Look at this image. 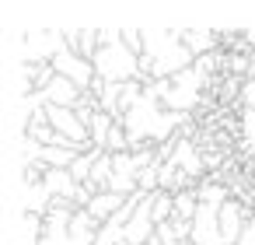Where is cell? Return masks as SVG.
Listing matches in <instances>:
<instances>
[{
  "instance_id": "obj_1",
  "label": "cell",
  "mask_w": 255,
  "mask_h": 245,
  "mask_svg": "<svg viewBox=\"0 0 255 245\" xmlns=\"http://www.w3.org/2000/svg\"><path fill=\"white\" fill-rule=\"evenodd\" d=\"M98 39H102V49L98 56L91 60L95 63V74L109 84H129L136 81L140 74V56H133L123 42V28H98Z\"/></svg>"
},
{
  "instance_id": "obj_2",
  "label": "cell",
  "mask_w": 255,
  "mask_h": 245,
  "mask_svg": "<svg viewBox=\"0 0 255 245\" xmlns=\"http://www.w3.org/2000/svg\"><path fill=\"white\" fill-rule=\"evenodd\" d=\"M53 67H56V74L70 77L81 91H88V88L95 84V77H98V74H95V63H91V60H84V56H77V53H70V49L56 53Z\"/></svg>"
},
{
  "instance_id": "obj_3",
  "label": "cell",
  "mask_w": 255,
  "mask_h": 245,
  "mask_svg": "<svg viewBox=\"0 0 255 245\" xmlns=\"http://www.w3.org/2000/svg\"><path fill=\"white\" fill-rule=\"evenodd\" d=\"M189 245H224V235H220V207H210V203L199 207V214L192 221Z\"/></svg>"
},
{
  "instance_id": "obj_4",
  "label": "cell",
  "mask_w": 255,
  "mask_h": 245,
  "mask_svg": "<svg viewBox=\"0 0 255 245\" xmlns=\"http://www.w3.org/2000/svg\"><path fill=\"white\" fill-rule=\"evenodd\" d=\"M81 95H84V91H81V88H77V84H74L70 77L56 74V81H53V84H49V88H46L42 95H35V98H39L42 105H60V109H74V105L81 102Z\"/></svg>"
},
{
  "instance_id": "obj_5",
  "label": "cell",
  "mask_w": 255,
  "mask_h": 245,
  "mask_svg": "<svg viewBox=\"0 0 255 245\" xmlns=\"http://www.w3.org/2000/svg\"><path fill=\"white\" fill-rule=\"evenodd\" d=\"M42 186H46V193H49L53 200H74V196H77V189H81V186L74 182L70 168H46Z\"/></svg>"
},
{
  "instance_id": "obj_6",
  "label": "cell",
  "mask_w": 255,
  "mask_h": 245,
  "mask_svg": "<svg viewBox=\"0 0 255 245\" xmlns=\"http://www.w3.org/2000/svg\"><path fill=\"white\" fill-rule=\"evenodd\" d=\"M182 42H185V49H189L196 60H203V56H210V53L220 49V39H217V32H210V28H189V32H182Z\"/></svg>"
},
{
  "instance_id": "obj_7",
  "label": "cell",
  "mask_w": 255,
  "mask_h": 245,
  "mask_svg": "<svg viewBox=\"0 0 255 245\" xmlns=\"http://www.w3.org/2000/svg\"><path fill=\"white\" fill-rule=\"evenodd\" d=\"M98 235H102V224L88 210H77L70 221V245H95Z\"/></svg>"
},
{
  "instance_id": "obj_8",
  "label": "cell",
  "mask_w": 255,
  "mask_h": 245,
  "mask_svg": "<svg viewBox=\"0 0 255 245\" xmlns=\"http://www.w3.org/2000/svg\"><path fill=\"white\" fill-rule=\"evenodd\" d=\"M199 207H203V203H199V193H196V189H185V193L175 196V217H178V221H189V224H192L196 214H199Z\"/></svg>"
},
{
  "instance_id": "obj_9",
  "label": "cell",
  "mask_w": 255,
  "mask_h": 245,
  "mask_svg": "<svg viewBox=\"0 0 255 245\" xmlns=\"http://www.w3.org/2000/svg\"><path fill=\"white\" fill-rule=\"evenodd\" d=\"M238 133H241V140H238V147L248 154V158H255V112L252 109H241V123H238Z\"/></svg>"
},
{
  "instance_id": "obj_10",
  "label": "cell",
  "mask_w": 255,
  "mask_h": 245,
  "mask_svg": "<svg viewBox=\"0 0 255 245\" xmlns=\"http://www.w3.org/2000/svg\"><path fill=\"white\" fill-rule=\"evenodd\" d=\"M123 42L133 56H143V28H123Z\"/></svg>"
},
{
  "instance_id": "obj_11",
  "label": "cell",
  "mask_w": 255,
  "mask_h": 245,
  "mask_svg": "<svg viewBox=\"0 0 255 245\" xmlns=\"http://www.w3.org/2000/svg\"><path fill=\"white\" fill-rule=\"evenodd\" d=\"M238 102H241V109H252V112H255V77H248V81L241 84Z\"/></svg>"
}]
</instances>
